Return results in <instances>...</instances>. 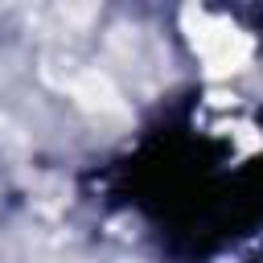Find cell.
<instances>
[{"instance_id":"obj_1","label":"cell","mask_w":263,"mask_h":263,"mask_svg":"<svg viewBox=\"0 0 263 263\" xmlns=\"http://www.w3.org/2000/svg\"><path fill=\"white\" fill-rule=\"evenodd\" d=\"M70 90H74V99H78L82 107H90V111H123V103H119V95H115L111 78H107V74H99V70L78 74V78L70 82Z\"/></svg>"}]
</instances>
